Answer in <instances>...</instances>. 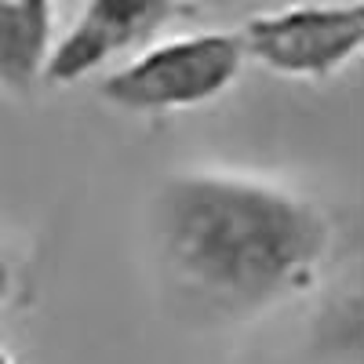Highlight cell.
Returning <instances> with one entry per match:
<instances>
[{"mask_svg": "<svg viewBox=\"0 0 364 364\" xmlns=\"http://www.w3.org/2000/svg\"><path fill=\"white\" fill-rule=\"evenodd\" d=\"M157 245L168 284L190 306L255 321L314 284L331 252V219L284 182L197 168L164 182Z\"/></svg>", "mask_w": 364, "mask_h": 364, "instance_id": "obj_1", "label": "cell"}, {"mask_svg": "<svg viewBox=\"0 0 364 364\" xmlns=\"http://www.w3.org/2000/svg\"><path fill=\"white\" fill-rule=\"evenodd\" d=\"M237 33H182L135 51L102 77L99 95L139 117H164L215 102L245 70Z\"/></svg>", "mask_w": 364, "mask_h": 364, "instance_id": "obj_2", "label": "cell"}, {"mask_svg": "<svg viewBox=\"0 0 364 364\" xmlns=\"http://www.w3.org/2000/svg\"><path fill=\"white\" fill-rule=\"evenodd\" d=\"M245 58L295 80H324L364 48V4H291L252 15L237 33Z\"/></svg>", "mask_w": 364, "mask_h": 364, "instance_id": "obj_3", "label": "cell"}, {"mask_svg": "<svg viewBox=\"0 0 364 364\" xmlns=\"http://www.w3.org/2000/svg\"><path fill=\"white\" fill-rule=\"evenodd\" d=\"M182 11V0H84L77 22L55 41L44 84H77L117 58L149 48Z\"/></svg>", "mask_w": 364, "mask_h": 364, "instance_id": "obj_4", "label": "cell"}, {"mask_svg": "<svg viewBox=\"0 0 364 364\" xmlns=\"http://www.w3.org/2000/svg\"><path fill=\"white\" fill-rule=\"evenodd\" d=\"M55 0H0V91L29 95L55 51Z\"/></svg>", "mask_w": 364, "mask_h": 364, "instance_id": "obj_5", "label": "cell"}, {"mask_svg": "<svg viewBox=\"0 0 364 364\" xmlns=\"http://www.w3.org/2000/svg\"><path fill=\"white\" fill-rule=\"evenodd\" d=\"M11 288H15V273H11V262H8L4 255H0V306L8 302Z\"/></svg>", "mask_w": 364, "mask_h": 364, "instance_id": "obj_6", "label": "cell"}, {"mask_svg": "<svg viewBox=\"0 0 364 364\" xmlns=\"http://www.w3.org/2000/svg\"><path fill=\"white\" fill-rule=\"evenodd\" d=\"M0 364H15V360H11V353H8L4 346H0Z\"/></svg>", "mask_w": 364, "mask_h": 364, "instance_id": "obj_7", "label": "cell"}]
</instances>
